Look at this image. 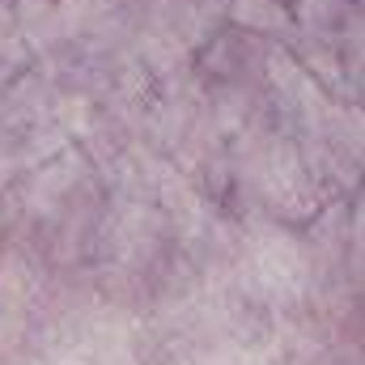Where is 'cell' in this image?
<instances>
[{"instance_id": "cell-1", "label": "cell", "mask_w": 365, "mask_h": 365, "mask_svg": "<svg viewBox=\"0 0 365 365\" xmlns=\"http://www.w3.org/2000/svg\"><path fill=\"white\" fill-rule=\"evenodd\" d=\"M30 60H34V51L26 47V38L17 30V13L9 0H0V86L17 81L30 68Z\"/></svg>"}, {"instance_id": "cell-2", "label": "cell", "mask_w": 365, "mask_h": 365, "mask_svg": "<svg viewBox=\"0 0 365 365\" xmlns=\"http://www.w3.org/2000/svg\"><path fill=\"white\" fill-rule=\"evenodd\" d=\"M230 17L242 30H264V34L293 30V17H289L284 0H230Z\"/></svg>"}]
</instances>
